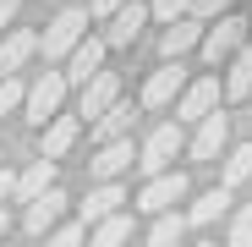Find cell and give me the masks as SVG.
Returning a JSON list of instances; mask_svg holds the SVG:
<instances>
[{"label": "cell", "instance_id": "11", "mask_svg": "<svg viewBox=\"0 0 252 247\" xmlns=\"http://www.w3.org/2000/svg\"><path fill=\"white\" fill-rule=\"evenodd\" d=\"M148 22V6H137V0H126V6L110 17V33H104V50H126V44H137V33Z\"/></svg>", "mask_w": 252, "mask_h": 247}, {"label": "cell", "instance_id": "26", "mask_svg": "<svg viewBox=\"0 0 252 247\" xmlns=\"http://www.w3.org/2000/svg\"><path fill=\"white\" fill-rule=\"evenodd\" d=\"M22 94H28V88H22L17 77H0V121H6L11 110H22Z\"/></svg>", "mask_w": 252, "mask_h": 247}, {"label": "cell", "instance_id": "28", "mask_svg": "<svg viewBox=\"0 0 252 247\" xmlns=\"http://www.w3.org/2000/svg\"><path fill=\"white\" fill-rule=\"evenodd\" d=\"M225 11H230V0H192L187 17H192V22H220Z\"/></svg>", "mask_w": 252, "mask_h": 247}, {"label": "cell", "instance_id": "16", "mask_svg": "<svg viewBox=\"0 0 252 247\" xmlns=\"http://www.w3.org/2000/svg\"><path fill=\"white\" fill-rule=\"evenodd\" d=\"M132 121H137V110L126 105V99H115V105L94 121V138H99V143H121L126 132H132Z\"/></svg>", "mask_w": 252, "mask_h": 247}, {"label": "cell", "instance_id": "14", "mask_svg": "<svg viewBox=\"0 0 252 247\" xmlns=\"http://www.w3.org/2000/svg\"><path fill=\"white\" fill-rule=\"evenodd\" d=\"M50 187H55V165H50V159H33L28 171L11 181V198H17V203H33V198H44Z\"/></svg>", "mask_w": 252, "mask_h": 247}, {"label": "cell", "instance_id": "19", "mask_svg": "<svg viewBox=\"0 0 252 247\" xmlns=\"http://www.w3.org/2000/svg\"><path fill=\"white\" fill-rule=\"evenodd\" d=\"M71 143H77V115H55V121H50V132H44V154H38V159H50V165H55Z\"/></svg>", "mask_w": 252, "mask_h": 247}, {"label": "cell", "instance_id": "21", "mask_svg": "<svg viewBox=\"0 0 252 247\" xmlns=\"http://www.w3.org/2000/svg\"><path fill=\"white\" fill-rule=\"evenodd\" d=\"M225 203H230V192H225V187H214V192H203L181 220H187V225H214V220L225 214Z\"/></svg>", "mask_w": 252, "mask_h": 247}, {"label": "cell", "instance_id": "3", "mask_svg": "<svg viewBox=\"0 0 252 247\" xmlns=\"http://www.w3.org/2000/svg\"><path fill=\"white\" fill-rule=\"evenodd\" d=\"M61 99H66V77H61V71H44V77L22 94V115L33 121V127H44V121L61 115Z\"/></svg>", "mask_w": 252, "mask_h": 247}, {"label": "cell", "instance_id": "12", "mask_svg": "<svg viewBox=\"0 0 252 247\" xmlns=\"http://www.w3.org/2000/svg\"><path fill=\"white\" fill-rule=\"evenodd\" d=\"M61 214H66V192H55V187H50L44 198H33V203H28L22 225H28L33 236H44V231H55V225H61Z\"/></svg>", "mask_w": 252, "mask_h": 247}, {"label": "cell", "instance_id": "25", "mask_svg": "<svg viewBox=\"0 0 252 247\" xmlns=\"http://www.w3.org/2000/svg\"><path fill=\"white\" fill-rule=\"evenodd\" d=\"M225 247H252V203H247V209H236V220H230V236H225Z\"/></svg>", "mask_w": 252, "mask_h": 247}, {"label": "cell", "instance_id": "20", "mask_svg": "<svg viewBox=\"0 0 252 247\" xmlns=\"http://www.w3.org/2000/svg\"><path fill=\"white\" fill-rule=\"evenodd\" d=\"M33 50H38V38H33V33H6V38H0V77H11Z\"/></svg>", "mask_w": 252, "mask_h": 247}, {"label": "cell", "instance_id": "31", "mask_svg": "<svg viewBox=\"0 0 252 247\" xmlns=\"http://www.w3.org/2000/svg\"><path fill=\"white\" fill-rule=\"evenodd\" d=\"M17 6H22V0H0V28H6V22L17 17Z\"/></svg>", "mask_w": 252, "mask_h": 247}, {"label": "cell", "instance_id": "15", "mask_svg": "<svg viewBox=\"0 0 252 247\" xmlns=\"http://www.w3.org/2000/svg\"><path fill=\"white\" fill-rule=\"evenodd\" d=\"M132 159H137V154H132V138H121V143H99V154L88 159V171H94L99 181H115Z\"/></svg>", "mask_w": 252, "mask_h": 247}, {"label": "cell", "instance_id": "22", "mask_svg": "<svg viewBox=\"0 0 252 247\" xmlns=\"http://www.w3.org/2000/svg\"><path fill=\"white\" fill-rule=\"evenodd\" d=\"M241 181H252V143H236L225 154V192L241 187Z\"/></svg>", "mask_w": 252, "mask_h": 247}, {"label": "cell", "instance_id": "27", "mask_svg": "<svg viewBox=\"0 0 252 247\" xmlns=\"http://www.w3.org/2000/svg\"><path fill=\"white\" fill-rule=\"evenodd\" d=\"M82 236H88V231H82V225L71 220V225H55V231H44V247H82Z\"/></svg>", "mask_w": 252, "mask_h": 247}, {"label": "cell", "instance_id": "5", "mask_svg": "<svg viewBox=\"0 0 252 247\" xmlns=\"http://www.w3.org/2000/svg\"><path fill=\"white\" fill-rule=\"evenodd\" d=\"M214 110H220V77H197V82H187L176 94V127L181 121H203Z\"/></svg>", "mask_w": 252, "mask_h": 247}, {"label": "cell", "instance_id": "13", "mask_svg": "<svg viewBox=\"0 0 252 247\" xmlns=\"http://www.w3.org/2000/svg\"><path fill=\"white\" fill-rule=\"evenodd\" d=\"M115 99H121V77L115 71H99L94 82H82V115H88V121H99Z\"/></svg>", "mask_w": 252, "mask_h": 247}, {"label": "cell", "instance_id": "17", "mask_svg": "<svg viewBox=\"0 0 252 247\" xmlns=\"http://www.w3.org/2000/svg\"><path fill=\"white\" fill-rule=\"evenodd\" d=\"M252 94V44H241L225 61V99H247Z\"/></svg>", "mask_w": 252, "mask_h": 247}, {"label": "cell", "instance_id": "30", "mask_svg": "<svg viewBox=\"0 0 252 247\" xmlns=\"http://www.w3.org/2000/svg\"><path fill=\"white\" fill-rule=\"evenodd\" d=\"M121 6H126V0H88L82 11H88V22H110V17H115Z\"/></svg>", "mask_w": 252, "mask_h": 247}, {"label": "cell", "instance_id": "6", "mask_svg": "<svg viewBox=\"0 0 252 247\" xmlns=\"http://www.w3.org/2000/svg\"><path fill=\"white\" fill-rule=\"evenodd\" d=\"M241 44H247V22H241V17H220L214 28L203 33V61L220 66V61H230Z\"/></svg>", "mask_w": 252, "mask_h": 247}, {"label": "cell", "instance_id": "24", "mask_svg": "<svg viewBox=\"0 0 252 247\" xmlns=\"http://www.w3.org/2000/svg\"><path fill=\"white\" fill-rule=\"evenodd\" d=\"M126 236H132V220L126 214H110L94 225V247H126Z\"/></svg>", "mask_w": 252, "mask_h": 247}, {"label": "cell", "instance_id": "7", "mask_svg": "<svg viewBox=\"0 0 252 247\" xmlns=\"http://www.w3.org/2000/svg\"><path fill=\"white\" fill-rule=\"evenodd\" d=\"M225 138H230V115L214 110V115H203V121H197V132H192L187 148H192L197 165H208V159H220V154H225Z\"/></svg>", "mask_w": 252, "mask_h": 247}, {"label": "cell", "instance_id": "23", "mask_svg": "<svg viewBox=\"0 0 252 247\" xmlns=\"http://www.w3.org/2000/svg\"><path fill=\"white\" fill-rule=\"evenodd\" d=\"M181 231H187L181 214H159V220L148 225V247H181Z\"/></svg>", "mask_w": 252, "mask_h": 247}, {"label": "cell", "instance_id": "4", "mask_svg": "<svg viewBox=\"0 0 252 247\" xmlns=\"http://www.w3.org/2000/svg\"><path fill=\"white\" fill-rule=\"evenodd\" d=\"M176 154H181V127L164 121V127L148 132V143H143V154H137V171H143V176H164Z\"/></svg>", "mask_w": 252, "mask_h": 247}, {"label": "cell", "instance_id": "8", "mask_svg": "<svg viewBox=\"0 0 252 247\" xmlns=\"http://www.w3.org/2000/svg\"><path fill=\"white\" fill-rule=\"evenodd\" d=\"M121 203H126V187H121V181H99V187L88 192V203H77V225L88 231V225H99V220L121 214Z\"/></svg>", "mask_w": 252, "mask_h": 247}, {"label": "cell", "instance_id": "18", "mask_svg": "<svg viewBox=\"0 0 252 247\" xmlns=\"http://www.w3.org/2000/svg\"><path fill=\"white\" fill-rule=\"evenodd\" d=\"M203 38V22H192V17H181V22H170L164 28V38H159V50H164V61H181L192 44Z\"/></svg>", "mask_w": 252, "mask_h": 247}, {"label": "cell", "instance_id": "33", "mask_svg": "<svg viewBox=\"0 0 252 247\" xmlns=\"http://www.w3.org/2000/svg\"><path fill=\"white\" fill-rule=\"evenodd\" d=\"M6 231H11V220H6V209H0V236H6Z\"/></svg>", "mask_w": 252, "mask_h": 247}, {"label": "cell", "instance_id": "29", "mask_svg": "<svg viewBox=\"0 0 252 247\" xmlns=\"http://www.w3.org/2000/svg\"><path fill=\"white\" fill-rule=\"evenodd\" d=\"M187 11H192V0H154V17L159 22H181Z\"/></svg>", "mask_w": 252, "mask_h": 247}, {"label": "cell", "instance_id": "9", "mask_svg": "<svg viewBox=\"0 0 252 247\" xmlns=\"http://www.w3.org/2000/svg\"><path fill=\"white\" fill-rule=\"evenodd\" d=\"M181 88H187V71H181V61H164V66H159V71L143 82V105H148V110H164V105H170Z\"/></svg>", "mask_w": 252, "mask_h": 247}, {"label": "cell", "instance_id": "2", "mask_svg": "<svg viewBox=\"0 0 252 247\" xmlns=\"http://www.w3.org/2000/svg\"><path fill=\"white\" fill-rule=\"evenodd\" d=\"M187 198V171H164V176H148L143 192H137V209L143 214H176V203Z\"/></svg>", "mask_w": 252, "mask_h": 247}, {"label": "cell", "instance_id": "1", "mask_svg": "<svg viewBox=\"0 0 252 247\" xmlns=\"http://www.w3.org/2000/svg\"><path fill=\"white\" fill-rule=\"evenodd\" d=\"M82 33H88V11H82V6H66V11L44 28L38 50H44V61H66V55L82 44Z\"/></svg>", "mask_w": 252, "mask_h": 247}, {"label": "cell", "instance_id": "10", "mask_svg": "<svg viewBox=\"0 0 252 247\" xmlns=\"http://www.w3.org/2000/svg\"><path fill=\"white\" fill-rule=\"evenodd\" d=\"M99 71H104V38H82V44L66 55V71H61V77L82 88V82H94Z\"/></svg>", "mask_w": 252, "mask_h": 247}, {"label": "cell", "instance_id": "34", "mask_svg": "<svg viewBox=\"0 0 252 247\" xmlns=\"http://www.w3.org/2000/svg\"><path fill=\"white\" fill-rule=\"evenodd\" d=\"M197 247H214V242H197Z\"/></svg>", "mask_w": 252, "mask_h": 247}, {"label": "cell", "instance_id": "32", "mask_svg": "<svg viewBox=\"0 0 252 247\" xmlns=\"http://www.w3.org/2000/svg\"><path fill=\"white\" fill-rule=\"evenodd\" d=\"M11 181H17V176L6 171V165H0V203H6V198H11Z\"/></svg>", "mask_w": 252, "mask_h": 247}]
</instances>
